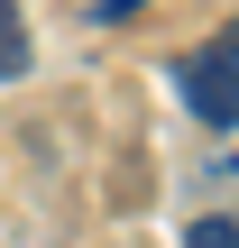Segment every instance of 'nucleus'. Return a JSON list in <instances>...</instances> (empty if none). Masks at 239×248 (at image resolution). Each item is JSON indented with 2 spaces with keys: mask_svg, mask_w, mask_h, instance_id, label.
<instances>
[{
  "mask_svg": "<svg viewBox=\"0 0 239 248\" xmlns=\"http://www.w3.org/2000/svg\"><path fill=\"white\" fill-rule=\"evenodd\" d=\"M101 18H138V0H101Z\"/></svg>",
  "mask_w": 239,
  "mask_h": 248,
  "instance_id": "4",
  "label": "nucleus"
},
{
  "mask_svg": "<svg viewBox=\"0 0 239 248\" xmlns=\"http://www.w3.org/2000/svg\"><path fill=\"white\" fill-rule=\"evenodd\" d=\"M28 74V28H18V9L0 0V83H18Z\"/></svg>",
  "mask_w": 239,
  "mask_h": 248,
  "instance_id": "2",
  "label": "nucleus"
},
{
  "mask_svg": "<svg viewBox=\"0 0 239 248\" xmlns=\"http://www.w3.org/2000/svg\"><path fill=\"white\" fill-rule=\"evenodd\" d=\"M184 248H239V239H230V212H203V221L184 230Z\"/></svg>",
  "mask_w": 239,
  "mask_h": 248,
  "instance_id": "3",
  "label": "nucleus"
},
{
  "mask_svg": "<svg viewBox=\"0 0 239 248\" xmlns=\"http://www.w3.org/2000/svg\"><path fill=\"white\" fill-rule=\"evenodd\" d=\"M230 64H239V28H212V46L175 64V83H184V110H193L212 138H230V120H239V101H230Z\"/></svg>",
  "mask_w": 239,
  "mask_h": 248,
  "instance_id": "1",
  "label": "nucleus"
}]
</instances>
